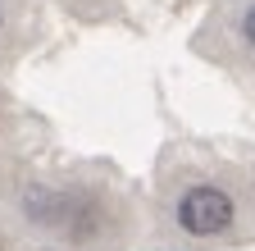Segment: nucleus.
Segmentation results:
<instances>
[{
    "instance_id": "nucleus-1",
    "label": "nucleus",
    "mask_w": 255,
    "mask_h": 251,
    "mask_svg": "<svg viewBox=\"0 0 255 251\" xmlns=\"http://www.w3.org/2000/svg\"><path fill=\"white\" fill-rule=\"evenodd\" d=\"M178 219H182L187 233L210 238V233L233 224V201H228V192H219V187H191L182 197V206H178Z\"/></svg>"
},
{
    "instance_id": "nucleus-2",
    "label": "nucleus",
    "mask_w": 255,
    "mask_h": 251,
    "mask_svg": "<svg viewBox=\"0 0 255 251\" xmlns=\"http://www.w3.org/2000/svg\"><path fill=\"white\" fill-rule=\"evenodd\" d=\"M246 37H251V46H255V9L246 14Z\"/></svg>"
}]
</instances>
